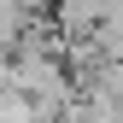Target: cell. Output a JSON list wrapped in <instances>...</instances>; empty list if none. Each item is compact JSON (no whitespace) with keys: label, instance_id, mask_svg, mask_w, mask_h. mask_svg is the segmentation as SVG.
Instances as JSON below:
<instances>
[{"label":"cell","instance_id":"obj_3","mask_svg":"<svg viewBox=\"0 0 123 123\" xmlns=\"http://www.w3.org/2000/svg\"><path fill=\"white\" fill-rule=\"evenodd\" d=\"M0 123H35V105L18 88H0Z\"/></svg>","mask_w":123,"mask_h":123},{"label":"cell","instance_id":"obj_1","mask_svg":"<svg viewBox=\"0 0 123 123\" xmlns=\"http://www.w3.org/2000/svg\"><path fill=\"white\" fill-rule=\"evenodd\" d=\"M105 12H111V0H53L47 6V18H53V29L59 35H94V24L105 18Z\"/></svg>","mask_w":123,"mask_h":123},{"label":"cell","instance_id":"obj_2","mask_svg":"<svg viewBox=\"0 0 123 123\" xmlns=\"http://www.w3.org/2000/svg\"><path fill=\"white\" fill-rule=\"evenodd\" d=\"M88 41H94V53L105 59V65H123V0H111V12L94 24Z\"/></svg>","mask_w":123,"mask_h":123}]
</instances>
